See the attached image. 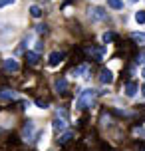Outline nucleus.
<instances>
[{
  "label": "nucleus",
  "mask_w": 145,
  "mask_h": 151,
  "mask_svg": "<svg viewBox=\"0 0 145 151\" xmlns=\"http://www.w3.org/2000/svg\"><path fill=\"white\" fill-rule=\"evenodd\" d=\"M95 93H98L95 90H84L82 93H80L78 101H76V107H78V109H88V107L93 104V99H95Z\"/></svg>",
  "instance_id": "nucleus-1"
},
{
  "label": "nucleus",
  "mask_w": 145,
  "mask_h": 151,
  "mask_svg": "<svg viewBox=\"0 0 145 151\" xmlns=\"http://www.w3.org/2000/svg\"><path fill=\"white\" fill-rule=\"evenodd\" d=\"M90 18L95 20V22H99V20H106L107 14H106V10H103V8H92V10H90Z\"/></svg>",
  "instance_id": "nucleus-2"
},
{
  "label": "nucleus",
  "mask_w": 145,
  "mask_h": 151,
  "mask_svg": "<svg viewBox=\"0 0 145 151\" xmlns=\"http://www.w3.org/2000/svg\"><path fill=\"white\" fill-rule=\"evenodd\" d=\"M56 90L60 91V93H66V91H68V80L60 76V78L56 80Z\"/></svg>",
  "instance_id": "nucleus-3"
},
{
  "label": "nucleus",
  "mask_w": 145,
  "mask_h": 151,
  "mask_svg": "<svg viewBox=\"0 0 145 151\" xmlns=\"http://www.w3.org/2000/svg\"><path fill=\"white\" fill-rule=\"evenodd\" d=\"M99 82H101V83H111V82H113V74H111L109 70H101V74H99Z\"/></svg>",
  "instance_id": "nucleus-4"
},
{
  "label": "nucleus",
  "mask_w": 145,
  "mask_h": 151,
  "mask_svg": "<svg viewBox=\"0 0 145 151\" xmlns=\"http://www.w3.org/2000/svg\"><path fill=\"white\" fill-rule=\"evenodd\" d=\"M24 137H28V141L34 139V123L26 121V125H24Z\"/></svg>",
  "instance_id": "nucleus-5"
},
{
  "label": "nucleus",
  "mask_w": 145,
  "mask_h": 151,
  "mask_svg": "<svg viewBox=\"0 0 145 151\" xmlns=\"http://www.w3.org/2000/svg\"><path fill=\"white\" fill-rule=\"evenodd\" d=\"M62 60H64V54L62 52H52L50 54V66H58Z\"/></svg>",
  "instance_id": "nucleus-6"
},
{
  "label": "nucleus",
  "mask_w": 145,
  "mask_h": 151,
  "mask_svg": "<svg viewBox=\"0 0 145 151\" xmlns=\"http://www.w3.org/2000/svg\"><path fill=\"white\" fill-rule=\"evenodd\" d=\"M26 64L36 66L38 64V52H26Z\"/></svg>",
  "instance_id": "nucleus-7"
},
{
  "label": "nucleus",
  "mask_w": 145,
  "mask_h": 151,
  "mask_svg": "<svg viewBox=\"0 0 145 151\" xmlns=\"http://www.w3.org/2000/svg\"><path fill=\"white\" fill-rule=\"evenodd\" d=\"M16 93L12 90H0V101H6V99H14Z\"/></svg>",
  "instance_id": "nucleus-8"
},
{
  "label": "nucleus",
  "mask_w": 145,
  "mask_h": 151,
  "mask_svg": "<svg viewBox=\"0 0 145 151\" xmlns=\"http://www.w3.org/2000/svg\"><path fill=\"white\" fill-rule=\"evenodd\" d=\"M4 68H6L8 72H18L20 66H18V62H16V60H6V62H4Z\"/></svg>",
  "instance_id": "nucleus-9"
},
{
  "label": "nucleus",
  "mask_w": 145,
  "mask_h": 151,
  "mask_svg": "<svg viewBox=\"0 0 145 151\" xmlns=\"http://www.w3.org/2000/svg\"><path fill=\"white\" fill-rule=\"evenodd\" d=\"M135 91H137V83L135 82H127L125 83V93H127V96H135Z\"/></svg>",
  "instance_id": "nucleus-10"
},
{
  "label": "nucleus",
  "mask_w": 145,
  "mask_h": 151,
  "mask_svg": "<svg viewBox=\"0 0 145 151\" xmlns=\"http://www.w3.org/2000/svg\"><path fill=\"white\" fill-rule=\"evenodd\" d=\"M107 6L113 8V10H121V8H123V2H121V0H107Z\"/></svg>",
  "instance_id": "nucleus-11"
},
{
  "label": "nucleus",
  "mask_w": 145,
  "mask_h": 151,
  "mask_svg": "<svg viewBox=\"0 0 145 151\" xmlns=\"http://www.w3.org/2000/svg\"><path fill=\"white\" fill-rule=\"evenodd\" d=\"M54 129L56 131H64L66 129V119H56L54 121Z\"/></svg>",
  "instance_id": "nucleus-12"
},
{
  "label": "nucleus",
  "mask_w": 145,
  "mask_h": 151,
  "mask_svg": "<svg viewBox=\"0 0 145 151\" xmlns=\"http://www.w3.org/2000/svg\"><path fill=\"white\" fill-rule=\"evenodd\" d=\"M72 137H74V133H72V131H68V133H64V135H62L60 139H58V141H60L62 145H68V143H70V139H72Z\"/></svg>",
  "instance_id": "nucleus-13"
},
{
  "label": "nucleus",
  "mask_w": 145,
  "mask_h": 151,
  "mask_svg": "<svg viewBox=\"0 0 145 151\" xmlns=\"http://www.w3.org/2000/svg\"><path fill=\"white\" fill-rule=\"evenodd\" d=\"M131 38H133L135 42H145V34H143V32H141V34H139V32H133Z\"/></svg>",
  "instance_id": "nucleus-14"
},
{
  "label": "nucleus",
  "mask_w": 145,
  "mask_h": 151,
  "mask_svg": "<svg viewBox=\"0 0 145 151\" xmlns=\"http://www.w3.org/2000/svg\"><path fill=\"white\" fill-rule=\"evenodd\" d=\"M30 14L34 16V18H40V16H42V10H40L38 6H32L30 8Z\"/></svg>",
  "instance_id": "nucleus-15"
},
{
  "label": "nucleus",
  "mask_w": 145,
  "mask_h": 151,
  "mask_svg": "<svg viewBox=\"0 0 145 151\" xmlns=\"http://www.w3.org/2000/svg\"><path fill=\"white\" fill-rule=\"evenodd\" d=\"M36 32H38V34H48V26L46 24H38V26H36Z\"/></svg>",
  "instance_id": "nucleus-16"
},
{
  "label": "nucleus",
  "mask_w": 145,
  "mask_h": 151,
  "mask_svg": "<svg viewBox=\"0 0 145 151\" xmlns=\"http://www.w3.org/2000/svg\"><path fill=\"white\" fill-rule=\"evenodd\" d=\"M135 20H137L139 24H143V22H145V12H143V10H139L137 14H135Z\"/></svg>",
  "instance_id": "nucleus-17"
},
{
  "label": "nucleus",
  "mask_w": 145,
  "mask_h": 151,
  "mask_svg": "<svg viewBox=\"0 0 145 151\" xmlns=\"http://www.w3.org/2000/svg\"><path fill=\"white\" fill-rule=\"evenodd\" d=\"M113 38H115L113 32H106V34H103V42H111Z\"/></svg>",
  "instance_id": "nucleus-18"
},
{
  "label": "nucleus",
  "mask_w": 145,
  "mask_h": 151,
  "mask_svg": "<svg viewBox=\"0 0 145 151\" xmlns=\"http://www.w3.org/2000/svg\"><path fill=\"white\" fill-rule=\"evenodd\" d=\"M135 62H137V64H145V52L137 54V58H135Z\"/></svg>",
  "instance_id": "nucleus-19"
},
{
  "label": "nucleus",
  "mask_w": 145,
  "mask_h": 151,
  "mask_svg": "<svg viewBox=\"0 0 145 151\" xmlns=\"http://www.w3.org/2000/svg\"><path fill=\"white\" fill-rule=\"evenodd\" d=\"M36 104H38L40 107H46V106H48V101H44V99H40V98L36 99Z\"/></svg>",
  "instance_id": "nucleus-20"
},
{
  "label": "nucleus",
  "mask_w": 145,
  "mask_h": 151,
  "mask_svg": "<svg viewBox=\"0 0 145 151\" xmlns=\"http://www.w3.org/2000/svg\"><path fill=\"white\" fill-rule=\"evenodd\" d=\"M135 147H137V151H145V143H143V141H139Z\"/></svg>",
  "instance_id": "nucleus-21"
},
{
  "label": "nucleus",
  "mask_w": 145,
  "mask_h": 151,
  "mask_svg": "<svg viewBox=\"0 0 145 151\" xmlns=\"http://www.w3.org/2000/svg\"><path fill=\"white\" fill-rule=\"evenodd\" d=\"M10 2H14V0H0V8L6 6V4H10Z\"/></svg>",
  "instance_id": "nucleus-22"
},
{
  "label": "nucleus",
  "mask_w": 145,
  "mask_h": 151,
  "mask_svg": "<svg viewBox=\"0 0 145 151\" xmlns=\"http://www.w3.org/2000/svg\"><path fill=\"white\" fill-rule=\"evenodd\" d=\"M141 93H143V96H145V86H143V88H141Z\"/></svg>",
  "instance_id": "nucleus-23"
},
{
  "label": "nucleus",
  "mask_w": 145,
  "mask_h": 151,
  "mask_svg": "<svg viewBox=\"0 0 145 151\" xmlns=\"http://www.w3.org/2000/svg\"><path fill=\"white\" fill-rule=\"evenodd\" d=\"M141 76H143V78H145V68H143V70H141Z\"/></svg>",
  "instance_id": "nucleus-24"
}]
</instances>
